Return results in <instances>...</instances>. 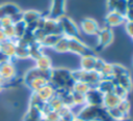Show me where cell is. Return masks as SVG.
<instances>
[{"instance_id": "obj_31", "label": "cell", "mask_w": 133, "mask_h": 121, "mask_svg": "<svg viewBox=\"0 0 133 121\" xmlns=\"http://www.w3.org/2000/svg\"><path fill=\"white\" fill-rule=\"evenodd\" d=\"M29 47H23V46H17L16 44V56L20 59H26L29 58Z\"/></svg>"}, {"instance_id": "obj_28", "label": "cell", "mask_w": 133, "mask_h": 121, "mask_svg": "<svg viewBox=\"0 0 133 121\" xmlns=\"http://www.w3.org/2000/svg\"><path fill=\"white\" fill-rule=\"evenodd\" d=\"M48 104H49V107L51 108V110H53V111H56V112H58L62 107H63V103H62V100L60 99V97L59 96H57L56 94L47 102Z\"/></svg>"}, {"instance_id": "obj_3", "label": "cell", "mask_w": 133, "mask_h": 121, "mask_svg": "<svg viewBox=\"0 0 133 121\" xmlns=\"http://www.w3.org/2000/svg\"><path fill=\"white\" fill-rule=\"evenodd\" d=\"M58 24L61 29V33L63 36L69 38H79L80 29L75 24V22L68 16H62L58 20Z\"/></svg>"}, {"instance_id": "obj_37", "label": "cell", "mask_w": 133, "mask_h": 121, "mask_svg": "<svg viewBox=\"0 0 133 121\" xmlns=\"http://www.w3.org/2000/svg\"><path fill=\"white\" fill-rule=\"evenodd\" d=\"M6 36L7 39H16V35H15V29H14V25L11 26H7L4 28H1Z\"/></svg>"}, {"instance_id": "obj_33", "label": "cell", "mask_w": 133, "mask_h": 121, "mask_svg": "<svg viewBox=\"0 0 133 121\" xmlns=\"http://www.w3.org/2000/svg\"><path fill=\"white\" fill-rule=\"evenodd\" d=\"M72 97L74 101V105H84L85 103V95L82 93H78L75 91H72Z\"/></svg>"}, {"instance_id": "obj_43", "label": "cell", "mask_w": 133, "mask_h": 121, "mask_svg": "<svg viewBox=\"0 0 133 121\" xmlns=\"http://www.w3.org/2000/svg\"><path fill=\"white\" fill-rule=\"evenodd\" d=\"M117 1L118 0H107V7H108V10L109 11L113 10V8H114V6H115V4H116Z\"/></svg>"}, {"instance_id": "obj_50", "label": "cell", "mask_w": 133, "mask_h": 121, "mask_svg": "<svg viewBox=\"0 0 133 121\" xmlns=\"http://www.w3.org/2000/svg\"><path fill=\"white\" fill-rule=\"evenodd\" d=\"M132 38H133V37H132Z\"/></svg>"}, {"instance_id": "obj_8", "label": "cell", "mask_w": 133, "mask_h": 121, "mask_svg": "<svg viewBox=\"0 0 133 121\" xmlns=\"http://www.w3.org/2000/svg\"><path fill=\"white\" fill-rule=\"evenodd\" d=\"M100 29L98 22L91 18H85L80 23V30L86 35H98Z\"/></svg>"}, {"instance_id": "obj_16", "label": "cell", "mask_w": 133, "mask_h": 121, "mask_svg": "<svg viewBox=\"0 0 133 121\" xmlns=\"http://www.w3.org/2000/svg\"><path fill=\"white\" fill-rule=\"evenodd\" d=\"M37 94V96L45 102H48L54 95H55V89L54 87L49 83L48 85L44 86L43 88H41L38 91L35 92Z\"/></svg>"}, {"instance_id": "obj_12", "label": "cell", "mask_w": 133, "mask_h": 121, "mask_svg": "<svg viewBox=\"0 0 133 121\" xmlns=\"http://www.w3.org/2000/svg\"><path fill=\"white\" fill-rule=\"evenodd\" d=\"M125 22H126L125 17L114 10L108 11V13L105 17V25H106V27H109V28L119 26V25L124 24Z\"/></svg>"}, {"instance_id": "obj_42", "label": "cell", "mask_w": 133, "mask_h": 121, "mask_svg": "<svg viewBox=\"0 0 133 121\" xmlns=\"http://www.w3.org/2000/svg\"><path fill=\"white\" fill-rule=\"evenodd\" d=\"M126 22H133V7H129L125 13Z\"/></svg>"}, {"instance_id": "obj_14", "label": "cell", "mask_w": 133, "mask_h": 121, "mask_svg": "<svg viewBox=\"0 0 133 121\" xmlns=\"http://www.w3.org/2000/svg\"><path fill=\"white\" fill-rule=\"evenodd\" d=\"M112 81L114 83V85H118L121 87H123L125 90H127L128 92L131 91L132 87H133V83H132V79L129 72L124 73L117 78H112Z\"/></svg>"}, {"instance_id": "obj_35", "label": "cell", "mask_w": 133, "mask_h": 121, "mask_svg": "<svg viewBox=\"0 0 133 121\" xmlns=\"http://www.w3.org/2000/svg\"><path fill=\"white\" fill-rule=\"evenodd\" d=\"M112 66H113V78H117L124 73L129 72L128 69L122 64H112Z\"/></svg>"}, {"instance_id": "obj_7", "label": "cell", "mask_w": 133, "mask_h": 121, "mask_svg": "<svg viewBox=\"0 0 133 121\" xmlns=\"http://www.w3.org/2000/svg\"><path fill=\"white\" fill-rule=\"evenodd\" d=\"M51 69H41V68H37V67H33V68L29 69L25 73V75H24V83L27 85L32 80L37 79V78H44V79H47L48 81H50Z\"/></svg>"}, {"instance_id": "obj_39", "label": "cell", "mask_w": 133, "mask_h": 121, "mask_svg": "<svg viewBox=\"0 0 133 121\" xmlns=\"http://www.w3.org/2000/svg\"><path fill=\"white\" fill-rule=\"evenodd\" d=\"M105 63H106V62H105L103 59H101V58L97 57V59H96V63H95V68H94V70L100 73V71L102 70V68H103V66H104V64H105Z\"/></svg>"}, {"instance_id": "obj_25", "label": "cell", "mask_w": 133, "mask_h": 121, "mask_svg": "<svg viewBox=\"0 0 133 121\" xmlns=\"http://www.w3.org/2000/svg\"><path fill=\"white\" fill-rule=\"evenodd\" d=\"M49 84V81L47 79H44V78H37V79H34L32 80L30 83L27 84V86L33 91V92H36L38 91L41 88H43L44 86L48 85Z\"/></svg>"}, {"instance_id": "obj_5", "label": "cell", "mask_w": 133, "mask_h": 121, "mask_svg": "<svg viewBox=\"0 0 133 121\" xmlns=\"http://www.w3.org/2000/svg\"><path fill=\"white\" fill-rule=\"evenodd\" d=\"M98 42H97V49L98 50H103L105 49L106 47H108L112 40H113V33H112V30L111 28L109 27H103L100 29L98 35Z\"/></svg>"}, {"instance_id": "obj_46", "label": "cell", "mask_w": 133, "mask_h": 121, "mask_svg": "<svg viewBox=\"0 0 133 121\" xmlns=\"http://www.w3.org/2000/svg\"><path fill=\"white\" fill-rule=\"evenodd\" d=\"M3 88H4V86H2V85H0V93L2 92V90H3Z\"/></svg>"}, {"instance_id": "obj_34", "label": "cell", "mask_w": 133, "mask_h": 121, "mask_svg": "<svg viewBox=\"0 0 133 121\" xmlns=\"http://www.w3.org/2000/svg\"><path fill=\"white\" fill-rule=\"evenodd\" d=\"M117 108L118 110L126 116V117H129V112H130V102L127 98L125 99H122L119 101V103L117 104Z\"/></svg>"}, {"instance_id": "obj_23", "label": "cell", "mask_w": 133, "mask_h": 121, "mask_svg": "<svg viewBox=\"0 0 133 121\" xmlns=\"http://www.w3.org/2000/svg\"><path fill=\"white\" fill-rule=\"evenodd\" d=\"M29 58H32L34 60H36L39 56H42L44 54L43 52V47L39 44V42H32L31 44H29Z\"/></svg>"}, {"instance_id": "obj_11", "label": "cell", "mask_w": 133, "mask_h": 121, "mask_svg": "<svg viewBox=\"0 0 133 121\" xmlns=\"http://www.w3.org/2000/svg\"><path fill=\"white\" fill-rule=\"evenodd\" d=\"M45 34H58V35H62L61 33V29H60V26L58 24V21L57 20H54V19H50L48 17H45V20H44V23H43V26L41 28Z\"/></svg>"}, {"instance_id": "obj_2", "label": "cell", "mask_w": 133, "mask_h": 121, "mask_svg": "<svg viewBox=\"0 0 133 121\" xmlns=\"http://www.w3.org/2000/svg\"><path fill=\"white\" fill-rule=\"evenodd\" d=\"M72 77H73L75 82L86 83L90 86V88H97L98 83L102 80L99 72H97L95 70L87 71V70H83L81 68L78 70L72 71Z\"/></svg>"}, {"instance_id": "obj_15", "label": "cell", "mask_w": 133, "mask_h": 121, "mask_svg": "<svg viewBox=\"0 0 133 121\" xmlns=\"http://www.w3.org/2000/svg\"><path fill=\"white\" fill-rule=\"evenodd\" d=\"M0 50L8 59L15 58V56H16V42H15V39H6L2 43H0Z\"/></svg>"}, {"instance_id": "obj_51", "label": "cell", "mask_w": 133, "mask_h": 121, "mask_svg": "<svg viewBox=\"0 0 133 121\" xmlns=\"http://www.w3.org/2000/svg\"><path fill=\"white\" fill-rule=\"evenodd\" d=\"M0 28H1V27H0Z\"/></svg>"}, {"instance_id": "obj_20", "label": "cell", "mask_w": 133, "mask_h": 121, "mask_svg": "<svg viewBox=\"0 0 133 121\" xmlns=\"http://www.w3.org/2000/svg\"><path fill=\"white\" fill-rule=\"evenodd\" d=\"M63 35H58V34H47L39 42V44L43 48H52L57 43V41L60 39V37Z\"/></svg>"}, {"instance_id": "obj_30", "label": "cell", "mask_w": 133, "mask_h": 121, "mask_svg": "<svg viewBox=\"0 0 133 121\" xmlns=\"http://www.w3.org/2000/svg\"><path fill=\"white\" fill-rule=\"evenodd\" d=\"M89 89H90V86H89L88 84L83 83V82H75V83H74V86H73V88H72V91L85 94Z\"/></svg>"}, {"instance_id": "obj_47", "label": "cell", "mask_w": 133, "mask_h": 121, "mask_svg": "<svg viewBox=\"0 0 133 121\" xmlns=\"http://www.w3.org/2000/svg\"><path fill=\"white\" fill-rule=\"evenodd\" d=\"M73 121H81V120H79V119H77V118H75Z\"/></svg>"}, {"instance_id": "obj_6", "label": "cell", "mask_w": 133, "mask_h": 121, "mask_svg": "<svg viewBox=\"0 0 133 121\" xmlns=\"http://www.w3.org/2000/svg\"><path fill=\"white\" fill-rule=\"evenodd\" d=\"M16 73H17L16 67L10 62V60L0 63V78L5 84L11 82L16 77Z\"/></svg>"}, {"instance_id": "obj_9", "label": "cell", "mask_w": 133, "mask_h": 121, "mask_svg": "<svg viewBox=\"0 0 133 121\" xmlns=\"http://www.w3.org/2000/svg\"><path fill=\"white\" fill-rule=\"evenodd\" d=\"M84 95H85V103L86 104L103 107L104 94L101 93L97 88H90Z\"/></svg>"}, {"instance_id": "obj_49", "label": "cell", "mask_w": 133, "mask_h": 121, "mask_svg": "<svg viewBox=\"0 0 133 121\" xmlns=\"http://www.w3.org/2000/svg\"><path fill=\"white\" fill-rule=\"evenodd\" d=\"M0 52H1V50H0Z\"/></svg>"}, {"instance_id": "obj_13", "label": "cell", "mask_w": 133, "mask_h": 121, "mask_svg": "<svg viewBox=\"0 0 133 121\" xmlns=\"http://www.w3.org/2000/svg\"><path fill=\"white\" fill-rule=\"evenodd\" d=\"M22 11L21 8L15 3H3L0 5V19L5 17H12L14 14Z\"/></svg>"}, {"instance_id": "obj_1", "label": "cell", "mask_w": 133, "mask_h": 121, "mask_svg": "<svg viewBox=\"0 0 133 121\" xmlns=\"http://www.w3.org/2000/svg\"><path fill=\"white\" fill-rule=\"evenodd\" d=\"M49 83L54 87L55 90L57 89H65L72 90L74 86V79L72 77V71L66 68H53L51 69V75Z\"/></svg>"}, {"instance_id": "obj_10", "label": "cell", "mask_w": 133, "mask_h": 121, "mask_svg": "<svg viewBox=\"0 0 133 121\" xmlns=\"http://www.w3.org/2000/svg\"><path fill=\"white\" fill-rule=\"evenodd\" d=\"M65 12V0H52L49 16H47L50 19L58 20L62 16H64Z\"/></svg>"}, {"instance_id": "obj_29", "label": "cell", "mask_w": 133, "mask_h": 121, "mask_svg": "<svg viewBox=\"0 0 133 121\" xmlns=\"http://www.w3.org/2000/svg\"><path fill=\"white\" fill-rule=\"evenodd\" d=\"M107 113H108L109 117L112 120H122V119H125V118H129V117H126L118 110L117 107H114V108H111V109H107Z\"/></svg>"}, {"instance_id": "obj_32", "label": "cell", "mask_w": 133, "mask_h": 121, "mask_svg": "<svg viewBox=\"0 0 133 121\" xmlns=\"http://www.w3.org/2000/svg\"><path fill=\"white\" fill-rule=\"evenodd\" d=\"M113 10L118 12V13H121V14H123L125 17L126 11L128 10V1L127 0H118L116 2V4H115Z\"/></svg>"}, {"instance_id": "obj_4", "label": "cell", "mask_w": 133, "mask_h": 121, "mask_svg": "<svg viewBox=\"0 0 133 121\" xmlns=\"http://www.w3.org/2000/svg\"><path fill=\"white\" fill-rule=\"evenodd\" d=\"M69 52L80 57L96 56L95 50L86 46L80 38H69Z\"/></svg>"}, {"instance_id": "obj_24", "label": "cell", "mask_w": 133, "mask_h": 121, "mask_svg": "<svg viewBox=\"0 0 133 121\" xmlns=\"http://www.w3.org/2000/svg\"><path fill=\"white\" fill-rule=\"evenodd\" d=\"M53 50L60 54L69 52V37L61 36L60 39L57 41V43L53 47Z\"/></svg>"}, {"instance_id": "obj_40", "label": "cell", "mask_w": 133, "mask_h": 121, "mask_svg": "<svg viewBox=\"0 0 133 121\" xmlns=\"http://www.w3.org/2000/svg\"><path fill=\"white\" fill-rule=\"evenodd\" d=\"M11 25H14V22H12L10 17H5V18L0 19V27L1 28L7 27V26H11Z\"/></svg>"}, {"instance_id": "obj_36", "label": "cell", "mask_w": 133, "mask_h": 121, "mask_svg": "<svg viewBox=\"0 0 133 121\" xmlns=\"http://www.w3.org/2000/svg\"><path fill=\"white\" fill-rule=\"evenodd\" d=\"M117 97H119L121 99H125V98H127V95H128V91L127 90H125L123 87H121V86H118V85H115L114 86V89H113V91H112Z\"/></svg>"}, {"instance_id": "obj_21", "label": "cell", "mask_w": 133, "mask_h": 121, "mask_svg": "<svg viewBox=\"0 0 133 121\" xmlns=\"http://www.w3.org/2000/svg\"><path fill=\"white\" fill-rule=\"evenodd\" d=\"M96 59H97V55L96 56H85V57H81V61H80V65H81V69L83 70H94L95 68V63H96Z\"/></svg>"}, {"instance_id": "obj_48", "label": "cell", "mask_w": 133, "mask_h": 121, "mask_svg": "<svg viewBox=\"0 0 133 121\" xmlns=\"http://www.w3.org/2000/svg\"><path fill=\"white\" fill-rule=\"evenodd\" d=\"M58 121H64V120H62V119H59V120H58Z\"/></svg>"}, {"instance_id": "obj_17", "label": "cell", "mask_w": 133, "mask_h": 121, "mask_svg": "<svg viewBox=\"0 0 133 121\" xmlns=\"http://www.w3.org/2000/svg\"><path fill=\"white\" fill-rule=\"evenodd\" d=\"M114 83L112 81V79H102L98 85H97V89L103 93V94H107V93H111L114 89Z\"/></svg>"}, {"instance_id": "obj_41", "label": "cell", "mask_w": 133, "mask_h": 121, "mask_svg": "<svg viewBox=\"0 0 133 121\" xmlns=\"http://www.w3.org/2000/svg\"><path fill=\"white\" fill-rule=\"evenodd\" d=\"M125 30L128 35L133 37V22H125Z\"/></svg>"}, {"instance_id": "obj_27", "label": "cell", "mask_w": 133, "mask_h": 121, "mask_svg": "<svg viewBox=\"0 0 133 121\" xmlns=\"http://www.w3.org/2000/svg\"><path fill=\"white\" fill-rule=\"evenodd\" d=\"M101 79H112L113 78V66L111 63H105L102 70L100 71Z\"/></svg>"}, {"instance_id": "obj_18", "label": "cell", "mask_w": 133, "mask_h": 121, "mask_svg": "<svg viewBox=\"0 0 133 121\" xmlns=\"http://www.w3.org/2000/svg\"><path fill=\"white\" fill-rule=\"evenodd\" d=\"M122 99L119 97H117L113 92L111 93H107L104 94V98H103V107L107 110V109H111L114 107H117V104L119 103Z\"/></svg>"}, {"instance_id": "obj_26", "label": "cell", "mask_w": 133, "mask_h": 121, "mask_svg": "<svg viewBox=\"0 0 133 121\" xmlns=\"http://www.w3.org/2000/svg\"><path fill=\"white\" fill-rule=\"evenodd\" d=\"M14 29H15V35H16V39H19L21 37L24 36V34L27 31V26L23 21L17 22L14 24Z\"/></svg>"}, {"instance_id": "obj_44", "label": "cell", "mask_w": 133, "mask_h": 121, "mask_svg": "<svg viewBox=\"0 0 133 121\" xmlns=\"http://www.w3.org/2000/svg\"><path fill=\"white\" fill-rule=\"evenodd\" d=\"M7 38H6V36H5V34H4V32H3V30L0 28V43H2L3 41H5Z\"/></svg>"}, {"instance_id": "obj_45", "label": "cell", "mask_w": 133, "mask_h": 121, "mask_svg": "<svg viewBox=\"0 0 133 121\" xmlns=\"http://www.w3.org/2000/svg\"><path fill=\"white\" fill-rule=\"evenodd\" d=\"M39 121H49V120H48V119H47L46 117H44V116H43V117H42V118L39 119Z\"/></svg>"}, {"instance_id": "obj_22", "label": "cell", "mask_w": 133, "mask_h": 121, "mask_svg": "<svg viewBox=\"0 0 133 121\" xmlns=\"http://www.w3.org/2000/svg\"><path fill=\"white\" fill-rule=\"evenodd\" d=\"M35 61V67L41 68V69H51L52 68V61L49 56L43 54L39 56Z\"/></svg>"}, {"instance_id": "obj_19", "label": "cell", "mask_w": 133, "mask_h": 121, "mask_svg": "<svg viewBox=\"0 0 133 121\" xmlns=\"http://www.w3.org/2000/svg\"><path fill=\"white\" fill-rule=\"evenodd\" d=\"M43 16L36 11V10H26V11H23V18H22V21L26 24V25H29V24H32V23H35L37 22Z\"/></svg>"}, {"instance_id": "obj_38", "label": "cell", "mask_w": 133, "mask_h": 121, "mask_svg": "<svg viewBox=\"0 0 133 121\" xmlns=\"http://www.w3.org/2000/svg\"><path fill=\"white\" fill-rule=\"evenodd\" d=\"M44 117H46L49 121H58V120L60 119L58 113H57L56 111H53V110H51L50 112H48Z\"/></svg>"}]
</instances>
